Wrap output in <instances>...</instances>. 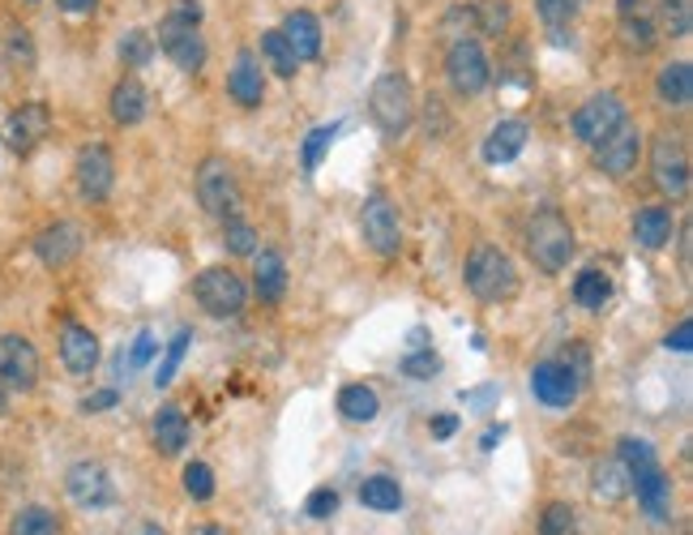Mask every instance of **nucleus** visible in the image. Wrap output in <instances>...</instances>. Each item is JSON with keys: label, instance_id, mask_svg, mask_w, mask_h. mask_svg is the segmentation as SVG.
Masks as SVG:
<instances>
[{"label": "nucleus", "instance_id": "1", "mask_svg": "<svg viewBox=\"0 0 693 535\" xmlns=\"http://www.w3.org/2000/svg\"><path fill=\"white\" fill-rule=\"evenodd\" d=\"M155 48L171 57L180 73H201L206 65V39H201V4L197 0H171V9L159 22Z\"/></svg>", "mask_w": 693, "mask_h": 535}, {"label": "nucleus", "instance_id": "2", "mask_svg": "<svg viewBox=\"0 0 693 535\" xmlns=\"http://www.w3.org/2000/svg\"><path fill=\"white\" fill-rule=\"evenodd\" d=\"M463 283L475 300L484 305H501V300H514L518 296V266L514 257L497 249V245H479L467 254V266H463Z\"/></svg>", "mask_w": 693, "mask_h": 535}, {"label": "nucleus", "instance_id": "3", "mask_svg": "<svg viewBox=\"0 0 693 535\" xmlns=\"http://www.w3.org/2000/svg\"><path fill=\"white\" fill-rule=\"evenodd\" d=\"M578 249V240H574V227L570 219L561 215V210H535L527 224V257L535 261V270L539 275H561L565 266H570V257Z\"/></svg>", "mask_w": 693, "mask_h": 535}, {"label": "nucleus", "instance_id": "4", "mask_svg": "<svg viewBox=\"0 0 693 535\" xmlns=\"http://www.w3.org/2000/svg\"><path fill=\"white\" fill-rule=\"evenodd\" d=\"M368 116H373V125H377L386 138H403V133L412 129V120H416V90H412V78L398 73V69L382 73V78L373 82V90H368Z\"/></svg>", "mask_w": 693, "mask_h": 535}, {"label": "nucleus", "instance_id": "5", "mask_svg": "<svg viewBox=\"0 0 693 535\" xmlns=\"http://www.w3.org/2000/svg\"><path fill=\"white\" fill-rule=\"evenodd\" d=\"M194 189L206 215H215V219H236L240 215V201H245L240 198V180H236V168L222 155H206L197 164Z\"/></svg>", "mask_w": 693, "mask_h": 535}, {"label": "nucleus", "instance_id": "6", "mask_svg": "<svg viewBox=\"0 0 693 535\" xmlns=\"http://www.w3.org/2000/svg\"><path fill=\"white\" fill-rule=\"evenodd\" d=\"M194 300L210 313V317L227 321V317H240V313H245V305H249V287H245V279H240L231 266H206L194 279Z\"/></svg>", "mask_w": 693, "mask_h": 535}, {"label": "nucleus", "instance_id": "7", "mask_svg": "<svg viewBox=\"0 0 693 535\" xmlns=\"http://www.w3.org/2000/svg\"><path fill=\"white\" fill-rule=\"evenodd\" d=\"M445 78L454 86L458 99H475L484 95L493 82V65L479 39H449V52H445Z\"/></svg>", "mask_w": 693, "mask_h": 535}, {"label": "nucleus", "instance_id": "8", "mask_svg": "<svg viewBox=\"0 0 693 535\" xmlns=\"http://www.w3.org/2000/svg\"><path fill=\"white\" fill-rule=\"evenodd\" d=\"M360 231H364V245L373 249L377 257H398L403 254V224H398V210L389 206L386 194H373L364 201L360 210Z\"/></svg>", "mask_w": 693, "mask_h": 535}, {"label": "nucleus", "instance_id": "9", "mask_svg": "<svg viewBox=\"0 0 693 535\" xmlns=\"http://www.w3.org/2000/svg\"><path fill=\"white\" fill-rule=\"evenodd\" d=\"M48 133H52V108H48L43 99L18 103V108L9 112V120H4V146H9L13 155H34Z\"/></svg>", "mask_w": 693, "mask_h": 535}, {"label": "nucleus", "instance_id": "10", "mask_svg": "<svg viewBox=\"0 0 693 535\" xmlns=\"http://www.w3.org/2000/svg\"><path fill=\"white\" fill-rule=\"evenodd\" d=\"M39 351H34V343L27 335H4L0 338V382H4V390H13V395H30L34 386H39Z\"/></svg>", "mask_w": 693, "mask_h": 535}, {"label": "nucleus", "instance_id": "11", "mask_svg": "<svg viewBox=\"0 0 693 535\" xmlns=\"http://www.w3.org/2000/svg\"><path fill=\"white\" fill-rule=\"evenodd\" d=\"M651 168H655V185L667 198H685L690 194V150L676 133H660L651 146Z\"/></svg>", "mask_w": 693, "mask_h": 535}, {"label": "nucleus", "instance_id": "12", "mask_svg": "<svg viewBox=\"0 0 693 535\" xmlns=\"http://www.w3.org/2000/svg\"><path fill=\"white\" fill-rule=\"evenodd\" d=\"M621 120H630L621 95L616 90H600V95H591L583 108L574 112V138L583 141V146H600Z\"/></svg>", "mask_w": 693, "mask_h": 535}, {"label": "nucleus", "instance_id": "13", "mask_svg": "<svg viewBox=\"0 0 693 535\" xmlns=\"http://www.w3.org/2000/svg\"><path fill=\"white\" fill-rule=\"evenodd\" d=\"M638 159H642V129L634 120H621L608 138L595 146V164L612 180H625L630 171L638 168Z\"/></svg>", "mask_w": 693, "mask_h": 535}, {"label": "nucleus", "instance_id": "14", "mask_svg": "<svg viewBox=\"0 0 693 535\" xmlns=\"http://www.w3.org/2000/svg\"><path fill=\"white\" fill-rule=\"evenodd\" d=\"M65 493H69V502L82 509H103L116 502V484H111L108 467L103 463H73L69 472H65Z\"/></svg>", "mask_w": 693, "mask_h": 535}, {"label": "nucleus", "instance_id": "15", "mask_svg": "<svg viewBox=\"0 0 693 535\" xmlns=\"http://www.w3.org/2000/svg\"><path fill=\"white\" fill-rule=\"evenodd\" d=\"M531 390L544 407H574V398L583 390L578 373L570 360H539L531 368Z\"/></svg>", "mask_w": 693, "mask_h": 535}, {"label": "nucleus", "instance_id": "16", "mask_svg": "<svg viewBox=\"0 0 693 535\" xmlns=\"http://www.w3.org/2000/svg\"><path fill=\"white\" fill-rule=\"evenodd\" d=\"M73 180H78V194L86 201H103L116 185V159H111L108 146L90 141L78 150V164H73Z\"/></svg>", "mask_w": 693, "mask_h": 535}, {"label": "nucleus", "instance_id": "17", "mask_svg": "<svg viewBox=\"0 0 693 535\" xmlns=\"http://www.w3.org/2000/svg\"><path fill=\"white\" fill-rule=\"evenodd\" d=\"M82 249H86V231L78 224H69V219L48 224L34 236V257H39L48 270H65L69 261L82 257Z\"/></svg>", "mask_w": 693, "mask_h": 535}, {"label": "nucleus", "instance_id": "18", "mask_svg": "<svg viewBox=\"0 0 693 535\" xmlns=\"http://www.w3.org/2000/svg\"><path fill=\"white\" fill-rule=\"evenodd\" d=\"M227 95L231 103L240 108H261L266 103V73H261V60L253 48H240L231 69H227Z\"/></svg>", "mask_w": 693, "mask_h": 535}, {"label": "nucleus", "instance_id": "19", "mask_svg": "<svg viewBox=\"0 0 693 535\" xmlns=\"http://www.w3.org/2000/svg\"><path fill=\"white\" fill-rule=\"evenodd\" d=\"M60 365L69 377H90L99 365V335L82 321H69L60 330Z\"/></svg>", "mask_w": 693, "mask_h": 535}, {"label": "nucleus", "instance_id": "20", "mask_svg": "<svg viewBox=\"0 0 693 535\" xmlns=\"http://www.w3.org/2000/svg\"><path fill=\"white\" fill-rule=\"evenodd\" d=\"M527 120H518V116H505V120H497L493 129H488V138H484V164H493V168H501V164H509V159H518L523 150H527Z\"/></svg>", "mask_w": 693, "mask_h": 535}, {"label": "nucleus", "instance_id": "21", "mask_svg": "<svg viewBox=\"0 0 693 535\" xmlns=\"http://www.w3.org/2000/svg\"><path fill=\"white\" fill-rule=\"evenodd\" d=\"M278 30H283L287 48L296 52L300 65L321 57V22H317V13H308V9H291V13L283 18V27Z\"/></svg>", "mask_w": 693, "mask_h": 535}, {"label": "nucleus", "instance_id": "22", "mask_svg": "<svg viewBox=\"0 0 693 535\" xmlns=\"http://www.w3.org/2000/svg\"><path fill=\"white\" fill-rule=\"evenodd\" d=\"M108 112L120 129H133V125H141L146 112H150V90H146L138 78H120V82L111 86Z\"/></svg>", "mask_w": 693, "mask_h": 535}, {"label": "nucleus", "instance_id": "23", "mask_svg": "<svg viewBox=\"0 0 693 535\" xmlns=\"http://www.w3.org/2000/svg\"><path fill=\"white\" fill-rule=\"evenodd\" d=\"M630 493H638L642 509H646L651 518H667V497H672V479L664 476V467H660V463H651V467H638V472H630Z\"/></svg>", "mask_w": 693, "mask_h": 535}, {"label": "nucleus", "instance_id": "24", "mask_svg": "<svg viewBox=\"0 0 693 535\" xmlns=\"http://www.w3.org/2000/svg\"><path fill=\"white\" fill-rule=\"evenodd\" d=\"M655 95L672 112H685L693 103V65L690 60H667L655 78Z\"/></svg>", "mask_w": 693, "mask_h": 535}, {"label": "nucleus", "instance_id": "25", "mask_svg": "<svg viewBox=\"0 0 693 535\" xmlns=\"http://www.w3.org/2000/svg\"><path fill=\"white\" fill-rule=\"evenodd\" d=\"M253 291L266 300V305H278L287 296V261L275 254V249H257L253 254Z\"/></svg>", "mask_w": 693, "mask_h": 535}, {"label": "nucleus", "instance_id": "26", "mask_svg": "<svg viewBox=\"0 0 693 535\" xmlns=\"http://www.w3.org/2000/svg\"><path fill=\"white\" fill-rule=\"evenodd\" d=\"M185 446H189V420H185V412L176 403H164L155 412V450L164 458H176Z\"/></svg>", "mask_w": 693, "mask_h": 535}, {"label": "nucleus", "instance_id": "27", "mask_svg": "<svg viewBox=\"0 0 693 535\" xmlns=\"http://www.w3.org/2000/svg\"><path fill=\"white\" fill-rule=\"evenodd\" d=\"M672 210L667 206H642L638 215H634V240H638L642 249H651V254H660L672 245Z\"/></svg>", "mask_w": 693, "mask_h": 535}, {"label": "nucleus", "instance_id": "28", "mask_svg": "<svg viewBox=\"0 0 693 535\" xmlns=\"http://www.w3.org/2000/svg\"><path fill=\"white\" fill-rule=\"evenodd\" d=\"M591 493L595 502L604 506H616L630 497V467L621 458H608V463H595V476H591Z\"/></svg>", "mask_w": 693, "mask_h": 535}, {"label": "nucleus", "instance_id": "29", "mask_svg": "<svg viewBox=\"0 0 693 535\" xmlns=\"http://www.w3.org/2000/svg\"><path fill=\"white\" fill-rule=\"evenodd\" d=\"M338 412H343V420H352V424H373L382 416V398H377L373 386L352 382V386L338 390Z\"/></svg>", "mask_w": 693, "mask_h": 535}, {"label": "nucleus", "instance_id": "30", "mask_svg": "<svg viewBox=\"0 0 693 535\" xmlns=\"http://www.w3.org/2000/svg\"><path fill=\"white\" fill-rule=\"evenodd\" d=\"M655 22L664 39H690L693 34V0H660L655 4Z\"/></svg>", "mask_w": 693, "mask_h": 535}, {"label": "nucleus", "instance_id": "31", "mask_svg": "<svg viewBox=\"0 0 693 535\" xmlns=\"http://www.w3.org/2000/svg\"><path fill=\"white\" fill-rule=\"evenodd\" d=\"M574 300L583 305L586 313H600L604 305L612 300V279H608V270H583L578 279H574Z\"/></svg>", "mask_w": 693, "mask_h": 535}, {"label": "nucleus", "instance_id": "32", "mask_svg": "<svg viewBox=\"0 0 693 535\" xmlns=\"http://www.w3.org/2000/svg\"><path fill=\"white\" fill-rule=\"evenodd\" d=\"M261 60H266V69H275L283 82L296 78V69H300V60H296V52L287 48L283 30H261Z\"/></svg>", "mask_w": 693, "mask_h": 535}, {"label": "nucleus", "instance_id": "33", "mask_svg": "<svg viewBox=\"0 0 693 535\" xmlns=\"http://www.w3.org/2000/svg\"><path fill=\"white\" fill-rule=\"evenodd\" d=\"M360 502L368 509H377V514H389V509L403 506V488H398V479L389 476H368L360 484Z\"/></svg>", "mask_w": 693, "mask_h": 535}, {"label": "nucleus", "instance_id": "34", "mask_svg": "<svg viewBox=\"0 0 693 535\" xmlns=\"http://www.w3.org/2000/svg\"><path fill=\"white\" fill-rule=\"evenodd\" d=\"M9 535H65L60 518L48 506H22L9 523Z\"/></svg>", "mask_w": 693, "mask_h": 535}, {"label": "nucleus", "instance_id": "35", "mask_svg": "<svg viewBox=\"0 0 693 535\" xmlns=\"http://www.w3.org/2000/svg\"><path fill=\"white\" fill-rule=\"evenodd\" d=\"M116 52H120L125 69H146L155 60V34L150 30H125L120 43H116Z\"/></svg>", "mask_w": 693, "mask_h": 535}, {"label": "nucleus", "instance_id": "36", "mask_svg": "<svg viewBox=\"0 0 693 535\" xmlns=\"http://www.w3.org/2000/svg\"><path fill=\"white\" fill-rule=\"evenodd\" d=\"M660 39H664V34H660V22H655V18H625V22H621V43H625L630 52H638V57L655 52Z\"/></svg>", "mask_w": 693, "mask_h": 535}, {"label": "nucleus", "instance_id": "37", "mask_svg": "<svg viewBox=\"0 0 693 535\" xmlns=\"http://www.w3.org/2000/svg\"><path fill=\"white\" fill-rule=\"evenodd\" d=\"M222 249L231 257H253L257 254V227L245 224L240 215L236 219H222Z\"/></svg>", "mask_w": 693, "mask_h": 535}, {"label": "nucleus", "instance_id": "38", "mask_svg": "<svg viewBox=\"0 0 693 535\" xmlns=\"http://www.w3.org/2000/svg\"><path fill=\"white\" fill-rule=\"evenodd\" d=\"M4 60H9V69H18V73H30L34 69V43H30V30L13 27L4 34Z\"/></svg>", "mask_w": 693, "mask_h": 535}, {"label": "nucleus", "instance_id": "39", "mask_svg": "<svg viewBox=\"0 0 693 535\" xmlns=\"http://www.w3.org/2000/svg\"><path fill=\"white\" fill-rule=\"evenodd\" d=\"M535 13H539V22L561 34L565 27H574V18H578V0H535Z\"/></svg>", "mask_w": 693, "mask_h": 535}, {"label": "nucleus", "instance_id": "40", "mask_svg": "<svg viewBox=\"0 0 693 535\" xmlns=\"http://www.w3.org/2000/svg\"><path fill=\"white\" fill-rule=\"evenodd\" d=\"M189 343H194V330H180V335L167 343L164 365H159V373H155V386H159V390H164V386H171V377H176V368H180V360H185Z\"/></svg>", "mask_w": 693, "mask_h": 535}, {"label": "nucleus", "instance_id": "41", "mask_svg": "<svg viewBox=\"0 0 693 535\" xmlns=\"http://www.w3.org/2000/svg\"><path fill=\"white\" fill-rule=\"evenodd\" d=\"M539 535H574V506L570 502H548L539 514Z\"/></svg>", "mask_w": 693, "mask_h": 535}, {"label": "nucleus", "instance_id": "42", "mask_svg": "<svg viewBox=\"0 0 693 535\" xmlns=\"http://www.w3.org/2000/svg\"><path fill=\"white\" fill-rule=\"evenodd\" d=\"M616 450H621V463H625L630 472L660 463V458H655V446H651L646 437H621V446H616Z\"/></svg>", "mask_w": 693, "mask_h": 535}, {"label": "nucleus", "instance_id": "43", "mask_svg": "<svg viewBox=\"0 0 693 535\" xmlns=\"http://www.w3.org/2000/svg\"><path fill=\"white\" fill-rule=\"evenodd\" d=\"M338 138V125H317L305 141V171H317L321 168V155L330 150V141Z\"/></svg>", "mask_w": 693, "mask_h": 535}, {"label": "nucleus", "instance_id": "44", "mask_svg": "<svg viewBox=\"0 0 693 535\" xmlns=\"http://www.w3.org/2000/svg\"><path fill=\"white\" fill-rule=\"evenodd\" d=\"M185 493H189L194 502H210V497H215V472H210L206 463H189V467H185Z\"/></svg>", "mask_w": 693, "mask_h": 535}, {"label": "nucleus", "instance_id": "45", "mask_svg": "<svg viewBox=\"0 0 693 535\" xmlns=\"http://www.w3.org/2000/svg\"><path fill=\"white\" fill-rule=\"evenodd\" d=\"M305 514L308 518H317V523L334 518V514H338V493H334V488H313L308 502H305Z\"/></svg>", "mask_w": 693, "mask_h": 535}, {"label": "nucleus", "instance_id": "46", "mask_svg": "<svg viewBox=\"0 0 693 535\" xmlns=\"http://www.w3.org/2000/svg\"><path fill=\"white\" fill-rule=\"evenodd\" d=\"M403 373L416 377V382H428L433 373H442V356H437V351H412V356L403 360Z\"/></svg>", "mask_w": 693, "mask_h": 535}, {"label": "nucleus", "instance_id": "47", "mask_svg": "<svg viewBox=\"0 0 693 535\" xmlns=\"http://www.w3.org/2000/svg\"><path fill=\"white\" fill-rule=\"evenodd\" d=\"M159 351V338H155V330H138V338H133V347H129V360H125V368L133 373V368H141L150 356Z\"/></svg>", "mask_w": 693, "mask_h": 535}, {"label": "nucleus", "instance_id": "48", "mask_svg": "<svg viewBox=\"0 0 693 535\" xmlns=\"http://www.w3.org/2000/svg\"><path fill=\"white\" fill-rule=\"evenodd\" d=\"M655 4L660 0H616V18H655Z\"/></svg>", "mask_w": 693, "mask_h": 535}, {"label": "nucleus", "instance_id": "49", "mask_svg": "<svg viewBox=\"0 0 693 535\" xmlns=\"http://www.w3.org/2000/svg\"><path fill=\"white\" fill-rule=\"evenodd\" d=\"M116 390H99V395H90V398H82V412L86 416H95V412H108V407H116Z\"/></svg>", "mask_w": 693, "mask_h": 535}, {"label": "nucleus", "instance_id": "50", "mask_svg": "<svg viewBox=\"0 0 693 535\" xmlns=\"http://www.w3.org/2000/svg\"><path fill=\"white\" fill-rule=\"evenodd\" d=\"M690 338H693V326H690V321H681V326H676V330L667 335L664 347H667V351H690V347H693Z\"/></svg>", "mask_w": 693, "mask_h": 535}, {"label": "nucleus", "instance_id": "51", "mask_svg": "<svg viewBox=\"0 0 693 535\" xmlns=\"http://www.w3.org/2000/svg\"><path fill=\"white\" fill-rule=\"evenodd\" d=\"M56 9H60V13H69V18H86V13H95V9H99V0H56Z\"/></svg>", "mask_w": 693, "mask_h": 535}, {"label": "nucleus", "instance_id": "52", "mask_svg": "<svg viewBox=\"0 0 693 535\" xmlns=\"http://www.w3.org/2000/svg\"><path fill=\"white\" fill-rule=\"evenodd\" d=\"M428 428H433V437H454V433H458V416H437V420L428 424Z\"/></svg>", "mask_w": 693, "mask_h": 535}, {"label": "nucleus", "instance_id": "53", "mask_svg": "<svg viewBox=\"0 0 693 535\" xmlns=\"http://www.w3.org/2000/svg\"><path fill=\"white\" fill-rule=\"evenodd\" d=\"M501 437H505V424H493V428H488V433H484V437H479V446H484V450H497V442Z\"/></svg>", "mask_w": 693, "mask_h": 535}, {"label": "nucleus", "instance_id": "54", "mask_svg": "<svg viewBox=\"0 0 693 535\" xmlns=\"http://www.w3.org/2000/svg\"><path fill=\"white\" fill-rule=\"evenodd\" d=\"M125 535H167L164 527H155V523H138V527H129Z\"/></svg>", "mask_w": 693, "mask_h": 535}, {"label": "nucleus", "instance_id": "55", "mask_svg": "<svg viewBox=\"0 0 693 535\" xmlns=\"http://www.w3.org/2000/svg\"><path fill=\"white\" fill-rule=\"evenodd\" d=\"M189 535H227V527H219V523H201V527H194Z\"/></svg>", "mask_w": 693, "mask_h": 535}, {"label": "nucleus", "instance_id": "56", "mask_svg": "<svg viewBox=\"0 0 693 535\" xmlns=\"http://www.w3.org/2000/svg\"><path fill=\"white\" fill-rule=\"evenodd\" d=\"M4 395H9V390H4V382H0V412H4Z\"/></svg>", "mask_w": 693, "mask_h": 535}, {"label": "nucleus", "instance_id": "57", "mask_svg": "<svg viewBox=\"0 0 693 535\" xmlns=\"http://www.w3.org/2000/svg\"><path fill=\"white\" fill-rule=\"evenodd\" d=\"M30 4H39V0H30Z\"/></svg>", "mask_w": 693, "mask_h": 535}]
</instances>
